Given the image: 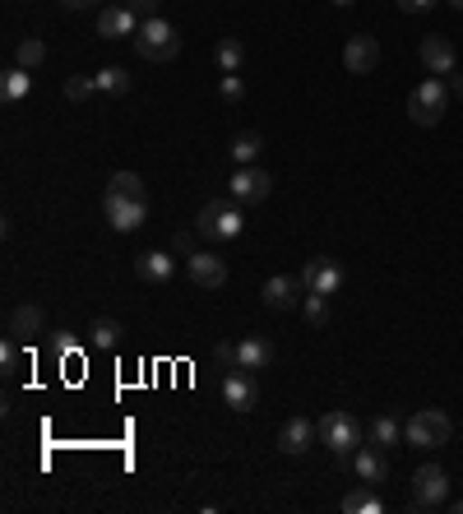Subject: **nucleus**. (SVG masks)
Returning a JSON list of instances; mask_svg holds the SVG:
<instances>
[{
	"label": "nucleus",
	"instance_id": "f257e3e1",
	"mask_svg": "<svg viewBox=\"0 0 463 514\" xmlns=\"http://www.w3.org/2000/svg\"><path fill=\"white\" fill-rule=\"evenodd\" d=\"M449 436H454V422L440 408H417L403 422V445H412V450H440V445H449Z\"/></svg>",
	"mask_w": 463,
	"mask_h": 514
},
{
	"label": "nucleus",
	"instance_id": "f03ea898",
	"mask_svg": "<svg viewBox=\"0 0 463 514\" xmlns=\"http://www.w3.org/2000/svg\"><path fill=\"white\" fill-rule=\"evenodd\" d=\"M135 52H139L144 61H153V65H163V61H176V56H181V37H176V28H172L167 19L148 14V19L139 24V33H135Z\"/></svg>",
	"mask_w": 463,
	"mask_h": 514
},
{
	"label": "nucleus",
	"instance_id": "7ed1b4c3",
	"mask_svg": "<svg viewBox=\"0 0 463 514\" xmlns=\"http://www.w3.org/2000/svg\"><path fill=\"white\" fill-rule=\"evenodd\" d=\"M241 227H246V218H241V205L237 200H209L195 214V232L209 236V242H237Z\"/></svg>",
	"mask_w": 463,
	"mask_h": 514
},
{
	"label": "nucleus",
	"instance_id": "20e7f679",
	"mask_svg": "<svg viewBox=\"0 0 463 514\" xmlns=\"http://www.w3.org/2000/svg\"><path fill=\"white\" fill-rule=\"evenodd\" d=\"M445 107H449V89L440 84V74H436V79H427V84H417V89H412V98H408V116H412V126H421V130L440 126Z\"/></svg>",
	"mask_w": 463,
	"mask_h": 514
},
{
	"label": "nucleus",
	"instance_id": "39448f33",
	"mask_svg": "<svg viewBox=\"0 0 463 514\" xmlns=\"http://www.w3.org/2000/svg\"><path fill=\"white\" fill-rule=\"evenodd\" d=\"M320 441H325L338 459H353V454H357V445H362V422H357L353 413L334 408V413H325V417H320Z\"/></svg>",
	"mask_w": 463,
	"mask_h": 514
},
{
	"label": "nucleus",
	"instance_id": "423d86ee",
	"mask_svg": "<svg viewBox=\"0 0 463 514\" xmlns=\"http://www.w3.org/2000/svg\"><path fill=\"white\" fill-rule=\"evenodd\" d=\"M445 496H449L445 468H440V463H421V468L412 472V505H417V509H436V505H445Z\"/></svg>",
	"mask_w": 463,
	"mask_h": 514
},
{
	"label": "nucleus",
	"instance_id": "0eeeda50",
	"mask_svg": "<svg viewBox=\"0 0 463 514\" xmlns=\"http://www.w3.org/2000/svg\"><path fill=\"white\" fill-rule=\"evenodd\" d=\"M269 190H274V176L260 172V167H237L227 181V200H237V205H260L269 200Z\"/></svg>",
	"mask_w": 463,
	"mask_h": 514
},
{
	"label": "nucleus",
	"instance_id": "6e6552de",
	"mask_svg": "<svg viewBox=\"0 0 463 514\" xmlns=\"http://www.w3.org/2000/svg\"><path fill=\"white\" fill-rule=\"evenodd\" d=\"M222 404H227L232 413H250V408L260 404L255 371H246V366H232V371L222 376Z\"/></svg>",
	"mask_w": 463,
	"mask_h": 514
},
{
	"label": "nucleus",
	"instance_id": "1a4fd4ad",
	"mask_svg": "<svg viewBox=\"0 0 463 514\" xmlns=\"http://www.w3.org/2000/svg\"><path fill=\"white\" fill-rule=\"evenodd\" d=\"M102 214L116 232H135L148 218V200H126V195H102Z\"/></svg>",
	"mask_w": 463,
	"mask_h": 514
},
{
	"label": "nucleus",
	"instance_id": "9d476101",
	"mask_svg": "<svg viewBox=\"0 0 463 514\" xmlns=\"http://www.w3.org/2000/svg\"><path fill=\"white\" fill-rule=\"evenodd\" d=\"M301 288H306V292H320V297H334V292L343 288V269H338V260H325V255L306 260V269H301Z\"/></svg>",
	"mask_w": 463,
	"mask_h": 514
},
{
	"label": "nucleus",
	"instance_id": "9b49d317",
	"mask_svg": "<svg viewBox=\"0 0 463 514\" xmlns=\"http://www.w3.org/2000/svg\"><path fill=\"white\" fill-rule=\"evenodd\" d=\"M185 273H190V283L204 288V292H213V288L227 283V264H222L213 251H195V255L185 260Z\"/></svg>",
	"mask_w": 463,
	"mask_h": 514
},
{
	"label": "nucleus",
	"instance_id": "f8f14e48",
	"mask_svg": "<svg viewBox=\"0 0 463 514\" xmlns=\"http://www.w3.org/2000/svg\"><path fill=\"white\" fill-rule=\"evenodd\" d=\"M264 306L269 310H292V306H301V297H306V288H301V273L292 279V273H274V279L264 283Z\"/></svg>",
	"mask_w": 463,
	"mask_h": 514
},
{
	"label": "nucleus",
	"instance_id": "ddd939ff",
	"mask_svg": "<svg viewBox=\"0 0 463 514\" xmlns=\"http://www.w3.org/2000/svg\"><path fill=\"white\" fill-rule=\"evenodd\" d=\"M343 65L347 74H371L380 65V43L371 33H357V37H347V47H343Z\"/></svg>",
	"mask_w": 463,
	"mask_h": 514
},
{
	"label": "nucleus",
	"instance_id": "4468645a",
	"mask_svg": "<svg viewBox=\"0 0 463 514\" xmlns=\"http://www.w3.org/2000/svg\"><path fill=\"white\" fill-rule=\"evenodd\" d=\"M316 436H320V422H311V417H288L283 431H279V450H283V454H306V450L316 445Z\"/></svg>",
	"mask_w": 463,
	"mask_h": 514
},
{
	"label": "nucleus",
	"instance_id": "2eb2a0df",
	"mask_svg": "<svg viewBox=\"0 0 463 514\" xmlns=\"http://www.w3.org/2000/svg\"><path fill=\"white\" fill-rule=\"evenodd\" d=\"M139 33V14L130 5H107L98 14V37H107V43H121V37H135Z\"/></svg>",
	"mask_w": 463,
	"mask_h": 514
},
{
	"label": "nucleus",
	"instance_id": "dca6fc26",
	"mask_svg": "<svg viewBox=\"0 0 463 514\" xmlns=\"http://www.w3.org/2000/svg\"><path fill=\"white\" fill-rule=\"evenodd\" d=\"M135 273H139L144 283L163 288V283L176 279V255H172V251H144V255L135 260Z\"/></svg>",
	"mask_w": 463,
	"mask_h": 514
},
{
	"label": "nucleus",
	"instance_id": "f3484780",
	"mask_svg": "<svg viewBox=\"0 0 463 514\" xmlns=\"http://www.w3.org/2000/svg\"><path fill=\"white\" fill-rule=\"evenodd\" d=\"M421 65H427L431 74H454V61H458V52H454V43L449 37H440V33H431V37H421Z\"/></svg>",
	"mask_w": 463,
	"mask_h": 514
},
{
	"label": "nucleus",
	"instance_id": "a211bd4d",
	"mask_svg": "<svg viewBox=\"0 0 463 514\" xmlns=\"http://www.w3.org/2000/svg\"><path fill=\"white\" fill-rule=\"evenodd\" d=\"M390 450H380V445H357V454H353V468H357V478L362 482H384L390 478V459H384Z\"/></svg>",
	"mask_w": 463,
	"mask_h": 514
},
{
	"label": "nucleus",
	"instance_id": "6ab92c4d",
	"mask_svg": "<svg viewBox=\"0 0 463 514\" xmlns=\"http://www.w3.org/2000/svg\"><path fill=\"white\" fill-rule=\"evenodd\" d=\"M274 357H279V347L269 343V338H260V334H250V338H241V343H237V366H246V371H264V366H274Z\"/></svg>",
	"mask_w": 463,
	"mask_h": 514
},
{
	"label": "nucleus",
	"instance_id": "aec40b11",
	"mask_svg": "<svg viewBox=\"0 0 463 514\" xmlns=\"http://www.w3.org/2000/svg\"><path fill=\"white\" fill-rule=\"evenodd\" d=\"M28 93H33V70H24V65H10L5 74H0V102H5V107L24 102Z\"/></svg>",
	"mask_w": 463,
	"mask_h": 514
},
{
	"label": "nucleus",
	"instance_id": "412c9836",
	"mask_svg": "<svg viewBox=\"0 0 463 514\" xmlns=\"http://www.w3.org/2000/svg\"><path fill=\"white\" fill-rule=\"evenodd\" d=\"M366 441H371V445H380V450H394V445L403 441V426H399V417L380 413V417L366 426Z\"/></svg>",
	"mask_w": 463,
	"mask_h": 514
},
{
	"label": "nucleus",
	"instance_id": "4be33fe9",
	"mask_svg": "<svg viewBox=\"0 0 463 514\" xmlns=\"http://www.w3.org/2000/svg\"><path fill=\"white\" fill-rule=\"evenodd\" d=\"M89 343L98 352H116L121 347V320H111V315H98V320L89 325Z\"/></svg>",
	"mask_w": 463,
	"mask_h": 514
},
{
	"label": "nucleus",
	"instance_id": "5701e85b",
	"mask_svg": "<svg viewBox=\"0 0 463 514\" xmlns=\"http://www.w3.org/2000/svg\"><path fill=\"white\" fill-rule=\"evenodd\" d=\"M10 334L14 338H33V334H43V306H14L10 310Z\"/></svg>",
	"mask_w": 463,
	"mask_h": 514
},
{
	"label": "nucleus",
	"instance_id": "b1692460",
	"mask_svg": "<svg viewBox=\"0 0 463 514\" xmlns=\"http://www.w3.org/2000/svg\"><path fill=\"white\" fill-rule=\"evenodd\" d=\"M213 61H218L222 74H241V65H246V43H241V37H222V43L213 47Z\"/></svg>",
	"mask_w": 463,
	"mask_h": 514
},
{
	"label": "nucleus",
	"instance_id": "393cba45",
	"mask_svg": "<svg viewBox=\"0 0 463 514\" xmlns=\"http://www.w3.org/2000/svg\"><path fill=\"white\" fill-rule=\"evenodd\" d=\"M93 79H98V93H111V98L130 93V74H126L121 65H107V70H98Z\"/></svg>",
	"mask_w": 463,
	"mask_h": 514
},
{
	"label": "nucleus",
	"instance_id": "a878e982",
	"mask_svg": "<svg viewBox=\"0 0 463 514\" xmlns=\"http://www.w3.org/2000/svg\"><path fill=\"white\" fill-rule=\"evenodd\" d=\"M14 61H19L24 70H37V65L47 61V43H43V37H24V43L14 47Z\"/></svg>",
	"mask_w": 463,
	"mask_h": 514
},
{
	"label": "nucleus",
	"instance_id": "bb28decb",
	"mask_svg": "<svg viewBox=\"0 0 463 514\" xmlns=\"http://www.w3.org/2000/svg\"><path fill=\"white\" fill-rule=\"evenodd\" d=\"M301 315H306V325H329V297H320V292H306L301 297Z\"/></svg>",
	"mask_w": 463,
	"mask_h": 514
},
{
	"label": "nucleus",
	"instance_id": "cd10ccee",
	"mask_svg": "<svg viewBox=\"0 0 463 514\" xmlns=\"http://www.w3.org/2000/svg\"><path fill=\"white\" fill-rule=\"evenodd\" d=\"M343 509L347 514H384V500L371 496V491H347L343 496Z\"/></svg>",
	"mask_w": 463,
	"mask_h": 514
},
{
	"label": "nucleus",
	"instance_id": "c85d7f7f",
	"mask_svg": "<svg viewBox=\"0 0 463 514\" xmlns=\"http://www.w3.org/2000/svg\"><path fill=\"white\" fill-rule=\"evenodd\" d=\"M107 195H126V200H144V181L135 172H116L107 181Z\"/></svg>",
	"mask_w": 463,
	"mask_h": 514
},
{
	"label": "nucleus",
	"instance_id": "c756f323",
	"mask_svg": "<svg viewBox=\"0 0 463 514\" xmlns=\"http://www.w3.org/2000/svg\"><path fill=\"white\" fill-rule=\"evenodd\" d=\"M255 153H260V135H255V130L232 139V163H237V167H250V163H255Z\"/></svg>",
	"mask_w": 463,
	"mask_h": 514
},
{
	"label": "nucleus",
	"instance_id": "7c9ffc66",
	"mask_svg": "<svg viewBox=\"0 0 463 514\" xmlns=\"http://www.w3.org/2000/svg\"><path fill=\"white\" fill-rule=\"evenodd\" d=\"M93 93H98V79H89V74H70L65 79V98L70 102H89Z\"/></svg>",
	"mask_w": 463,
	"mask_h": 514
},
{
	"label": "nucleus",
	"instance_id": "2f4dec72",
	"mask_svg": "<svg viewBox=\"0 0 463 514\" xmlns=\"http://www.w3.org/2000/svg\"><path fill=\"white\" fill-rule=\"evenodd\" d=\"M218 98H222L227 107H241V102H246V84H241V74H222Z\"/></svg>",
	"mask_w": 463,
	"mask_h": 514
},
{
	"label": "nucleus",
	"instance_id": "473e14b6",
	"mask_svg": "<svg viewBox=\"0 0 463 514\" xmlns=\"http://www.w3.org/2000/svg\"><path fill=\"white\" fill-rule=\"evenodd\" d=\"M0 366H5V376H14L19 371V338L10 334L5 343H0Z\"/></svg>",
	"mask_w": 463,
	"mask_h": 514
},
{
	"label": "nucleus",
	"instance_id": "72a5a7b5",
	"mask_svg": "<svg viewBox=\"0 0 463 514\" xmlns=\"http://www.w3.org/2000/svg\"><path fill=\"white\" fill-rule=\"evenodd\" d=\"M195 236H200V232H176V236H172V255H185V260H190V255H195Z\"/></svg>",
	"mask_w": 463,
	"mask_h": 514
},
{
	"label": "nucleus",
	"instance_id": "f704fd0d",
	"mask_svg": "<svg viewBox=\"0 0 463 514\" xmlns=\"http://www.w3.org/2000/svg\"><path fill=\"white\" fill-rule=\"evenodd\" d=\"M213 357H218V366H237V343H213Z\"/></svg>",
	"mask_w": 463,
	"mask_h": 514
},
{
	"label": "nucleus",
	"instance_id": "c9c22d12",
	"mask_svg": "<svg viewBox=\"0 0 463 514\" xmlns=\"http://www.w3.org/2000/svg\"><path fill=\"white\" fill-rule=\"evenodd\" d=\"M126 5H130L135 14H153V10H158V5H163V0H126Z\"/></svg>",
	"mask_w": 463,
	"mask_h": 514
},
{
	"label": "nucleus",
	"instance_id": "e433bc0d",
	"mask_svg": "<svg viewBox=\"0 0 463 514\" xmlns=\"http://www.w3.org/2000/svg\"><path fill=\"white\" fill-rule=\"evenodd\" d=\"M436 0H399V10H408V14H421V10H431Z\"/></svg>",
	"mask_w": 463,
	"mask_h": 514
},
{
	"label": "nucleus",
	"instance_id": "4c0bfd02",
	"mask_svg": "<svg viewBox=\"0 0 463 514\" xmlns=\"http://www.w3.org/2000/svg\"><path fill=\"white\" fill-rule=\"evenodd\" d=\"M65 10H89V5H98V0H61Z\"/></svg>",
	"mask_w": 463,
	"mask_h": 514
},
{
	"label": "nucleus",
	"instance_id": "58836bf2",
	"mask_svg": "<svg viewBox=\"0 0 463 514\" xmlns=\"http://www.w3.org/2000/svg\"><path fill=\"white\" fill-rule=\"evenodd\" d=\"M454 93L463 98V74H454Z\"/></svg>",
	"mask_w": 463,
	"mask_h": 514
},
{
	"label": "nucleus",
	"instance_id": "ea45409f",
	"mask_svg": "<svg viewBox=\"0 0 463 514\" xmlns=\"http://www.w3.org/2000/svg\"><path fill=\"white\" fill-rule=\"evenodd\" d=\"M334 5H343V10H347V5H353V0H334Z\"/></svg>",
	"mask_w": 463,
	"mask_h": 514
},
{
	"label": "nucleus",
	"instance_id": "a19ab883",
	"mask_svg": "<svg viewBox=\"0 0 463 514\" xmlns=\"http://www.w3.org/2000/svg\"><path fill=\"white\" fill-rule=\"evenodd\" d=\"M449 5H454V10H463V0H449Z\"/></svg>",
	"mask_w": 463,
	"mask_h": 514
},
{
	"label": "nucleus",
	"instance_id": "79ce46f5",
	"mask_svg": "<svg viewBox=\"0 0 463 514\" xmlns=\"http://www.w3.org/2000/svg\"><path fill=\"white\" fill-rule=\"evenodd\" d=\"M454 509H458V514H463V500H454Z\"/></svg>",
	"mask_w": 463,
	"mask_h": 514
}]
</instances>
